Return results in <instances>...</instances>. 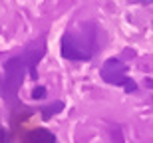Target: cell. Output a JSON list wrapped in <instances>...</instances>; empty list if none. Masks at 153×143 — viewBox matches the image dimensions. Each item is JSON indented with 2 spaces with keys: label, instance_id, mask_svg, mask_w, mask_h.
Listing matches in <instances>:
<instances>
[{
  "label": "cell",
  "instance_id": "1",
  "mask_svg": "<svg viewBox=\"0 0 153 143\" xmlns=\"http://www.w3.org/2000/svg\"><path fill=\"white\" fill-rule=\"evenodd\" d=\"M96 32L94 28H82V30H70L62 36L60 52L66 60L74 62H88L96 54Z\"/></svg>",
  "mask_w": 153,
  "mask_h": 143
},
{
  "label": "cell",
  "instance_id": "2",
  "mask_svg": "<svg viewBox=\"0 0 153 143\" xmlns=\"http://www.w3.org/2000/svg\"><path fill=\"white\" fill-rule=\"evenodd\" d=\"M100 76H102V80L105 82V84L125 87L127 93L137 92V84L127 76V66H125L121 60H117V58H109V60H105L103 66H102Z\"/></svg>",
  "mask_w": 153,
  "mask_h": 143
},
{
  "label": "cell",
  "instance_id": "3",
  "mask_svg": "<svg viewBox=\"0 0 153 143\" xmlns=\"http://www.w3.org/2000/svg\"><path fill=\"white\" fill-rule=\"evenodd\" d=\"M28 143H56V137H54V133H50L48 129H34V131L28 133Z\"/></svg>",
  "mask_w": 153,
  "mask_h": 143
},
{
  "label": "cell",
  "instance_id": "4",
  "mask_svg": "<svg viewBox=\"0 0 153 143\" xmlns=\"http://www.w3.org/2000/svg\"><path fill=\"white\" fill-rule=\"evenodd\" d=\"M62 107H64V103H62V102H56L54 105H48V107L44 109V119H48L50 115L58 113V111H62Z\"/></svg>",
  "mask_w": 153,
  "mask_h": 143
},
{
  "label": "cell",
  "instance_id": "5",
  "mask_svg": "<svg viewBox=\"0 0 153 143\" xmlns=\"http://www.w3.org/2000/svg\"><path fill=\"white\" fill-rule=\"evenodd\" d=\"M44 96H46V87L38 86V87L32 90V97H34V99H40V97H44Z\"/></svg>",
  "mask_w": 153,
  "mask_h": 143
}]
</instances>
